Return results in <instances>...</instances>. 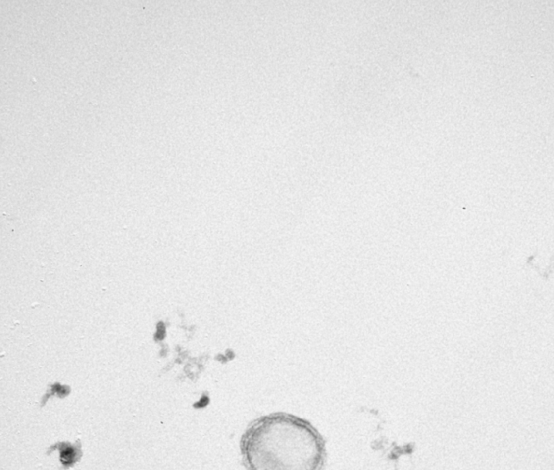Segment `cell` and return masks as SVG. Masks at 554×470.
<instances>
[{
	"label": "cell",
	"mask_w": 554,
	"mask_h": 470,
	"mask_svg": "<svg viewBox=\"0 0 554 470\" xmlns=\"http://www.w3.org/2000/svg\"><path fill=\"white\" fill-rule=\"evenodd\" d=\"M248 470H321L325 441L307 420L285 413L253 420L241 439Z\"/></svg>",
	"instance_id": "cell-1"
}]
</instances>
